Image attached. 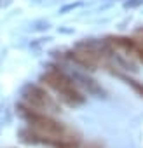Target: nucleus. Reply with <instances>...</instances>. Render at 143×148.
Masks as SVG:
<instances>
[{
  "mask_svg": "<svg viewBox=\"0 0 143 148\" xmlns=\"http://www.w3.org/2000/svg\"><path fill=\"white\" fill-rule=\"evenodd\" d=\"M112 75H115V77H119V79H122L127 86H131L141 98H143V82H138V80H134V79H131V77H127V75H124V73H120V71H117V70H112L110 71Z\"/></svg>",
  "mask_w": 143,
  "mask_h": 148,
  "instance_id": "4",
  "label": "nucleus"
},
{
  "mask_svg": "<svg viewBox=\"0 0 143 148\" xmlns=\"http://www.w3.org/2000/svg\"><path fill=\"white\" fill-rule=\"evenodd\" d=\"M21 98H23V105H26L28 108L40 112V113H59L61 106L59 103L40 86L37 84H26L21 89Z\"/></svg>",
  "mask_w": 143,
  "mask_h": 148,
  "instance_id": "2",
  "label": "nucleus"
},
{
  "mask_svg": "<svg viewBox=\"0 0 143 148\" xmlns=\"http://www.w3.org/2000/svg\"><path fill=\"white\" fill-rule=\"evenodd\" d=\"M68 75L72 77V80L75 82V86L79 87V89H84L86 92H89L91 96H96V98H105V89L94 80V79H91V77H87V75H84V73H80V71H74V73H68Z\"/></svg>",
  "mask_w": 143,
  "mask_h": 148,
  "instance_id": "3",
  "label": "nucleus"
},
{
  "mask_svg": "<svg viewBox=\"0 0 143 148\" xmlns=\"http://www.w3.org/2000/svg\"><path fill=\"white\" fill-rule=\"evenodd\" d=\"M136 37H138V40L143 44V28H140V30H136Z\"/></svg>",
  "mask_w": 143,
  "mask_h": 148,
  "instance_id": "5",
  "label": "nucleus"
},
{
  "mask_svg": "<svg viewBox=\"0 0 143 148\" xmlns=\"http://www.w3.org/2000/svg\"><path fill=\"white\" fill-rule=\"evenodd\" d=\"M40 80L49 89H52L65 105H68L72 108L82 106L86 103V96L82 94V91L75 86V82L72 80V77L65 70H59L58 66H49L42 73Z\"/></svg>",
  "mask_w": 143,
  "mask_h": 148,
  "instance_id": "1",
  "label": "nucleus"
}]
</instances>
